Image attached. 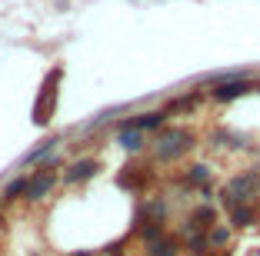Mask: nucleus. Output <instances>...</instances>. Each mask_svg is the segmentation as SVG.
<instances>
[{
    "label": "nucleus",
    "mask_w": 260,
    "mask_h": 256,
    "mask_svg": "<svg viewBox=\"0 0 260 256\" xmlns=\"http://www.w3.org/2000/svg\"><path fill=\"white\" fill-rule=\"evenodd\" d=\"M60 77H63V67H54L50 74L44 77L40 83V93H37V103H34V123L37 127H47L50 117L57 110V87H60Z\"/></svg>",
    "instance_id": "f257e3e1"
},
{
    "label": "nucleus",
    "mask_w": 260,
    "mask_h": 256,
    "mask_svg": "<svg viewBox=\"0 0 260 256\" xmlns=\"http://www.w3.org/2000/svg\"><path fill=\"white\" fill-rule=\"evenodd\" d=\"M57 170H50V166H40V170H34L30 176H27V190H23V200L27 203H40V200H47V196L54 193L57 187Z\"/></svg>",
    "instance_id": "f03ea898"
},
{
    "label": "nucleus",
    "mask_w": 260,
    "mask_h": 256,
    "mask_svg": "<svg viewBox=\"0 0 260 256\" xmlns=\"http://www.w3.org/2000/svg\"><path fill=\"white\" fill-rule=\"evenodd\" d=\"M260 187V176H257V170H250V173H240V176H234V180L223 187V203L227 206H237L240 200H247V196H253V190Z\"/></svg>",
    "instance_id": "7ed1b4c3"
},
{
    "label": "nucleus",
    "mask_w": 260,
    "mask_h": 256,
    "mask_svg": "<svg viewBox=\"0 0 260 256\" xmlns=\"http://www.w3.org/2000/svg\"><path fill=\"white\" fill-rule=\"evenodd\" d=\"M97 170H100V163H97V160H90V157L74 160V163L67 166V173H63V183H67V187L87 183V180H93V176H97Z\"/></svg>",
    "instance_id": "20e7f679"
},
{
    "label": "nucleus",
    "mask_w": 260,
    "mask_h": 256,
    "mask_svg": "<svg viewBox=\"0 0 260 256\" xmlns=\"http://www.w3.org/2000/svg\"><path fill=\"white\" fill-rule=\"evenodd\" d=\"M164 120H167V113L150 110V113H140V117H130V120H120V130H140V133H147V130H157Z\"/></svg>",
    "instance_id": "39448f33"
},
{
    "label": "nucleus",
    "mask_w": 260,
    "mask_h": 256,
    "mask_svg": "<svg viewBox=\"0 0 260 256\" xmlns=\"http://www.w3.org/2000/svg\"><path fill=\"white\" fill-rule=\"evenodd\" d=\"M247 90H250V83H247V80H237V77H227V80H223L220 87L214 90V97L220 100V103H227V100H237V97H244Z\"/></svg>",
    "instance_id": "423d86ee"
},
{
    "label": "nucleus",
    "mask_w": 260,
    "mask_h": 256,
    "mask_svg": "<svg viewBox=\"0 0 260 256\" xmlns=\"http://www.w3.org/2000/svg\"><path fill=\"white\" fill-rule=\"evenodd\" d=\"M180 140H187V133H180V130L164 133L160 136V160H170V157H177V153L184 150V147H190V143H180Z\"/></svg>",
    "instance_id": "0eeeda50"
},
{
    "label": "nucleus",
    "mask_w": 260,
    "mask_h": 256,
    "mask_svg": "<svg viewBox=\"0 0 260 256\" xmlns=\"http://www.w3.org/2000/svg\"><path fill=\"white\" fill-rule=\"evenodd\" d=\"M23 190H27V173L7 180V187L0 190V200H4V203H17V200H23Z\"/></svg>",
    "instance_id": "6e6552de"
},
{
    "label": "nucleus",
    "mask_w": 260,
    "mask_h": 256,
    "mask_svg": "<svg viewBox=\"0 0 260 256\" xmlns=\"http://www.w3.org/2000/svg\"><path fill=\"white\" fill-rule=\"evenodd\" d=\"M57 143H60L57 136H54V140H44V143H40L37 150H30V153H27V157H23V166H30V163H44V160H47V157H50V153L57 150Z\"/></svg>",
    "instance_id": "1a4fd4ad"
},
{
    "label": "nucleus",
    "mask_w": 260,
    "mask_h": 256,
    "mask_svg": "<svg viewBox=\"0 0 260 256\" xmlns=\"http://www.w3.org/2000/svg\"><path fill=\"white\" fill-rule=\"evenodd\" d=\"M117 140H120V147H123V150H130V153H137L140 147H144V133H140V130H120Z\"/></svg>",
    "instance_id": "9d476101"
},
{
    "label": "nucleus",
    "mask_w": 260,
    "mask_h": 256,
    "mask_svg": "<svg viewBox=\"0 0 260 256\" xmlns=\"http://www.w3.org/2000/svg\"><path fill=\"white\" fill-rule=\"evenodd\" d=\"M147 249H150V256H177V240H153L147 243Z\"/></svg>",
    "instance_id": "9b49d317"
},
{
    "label": "nucleus",
    "mask_w": 260,
    "mask_h": 256,
    "mask_svg": "<svg viewBox=\"0 0 260 256\" xmlns=\"http://www.w3.org/2000/svg\"><path fill=\"white\" fill-rule=\"evenodd\" d=\"M230 223H234V226H250L253 223V210H250V206H230Z\"/></svg>",
    "instance_id": "f8f14e48"
},
{
    "label": "nucleus",
    "mask_w": 260,
    "mask_h": 256,
    "mask_svg": "<svg viewBox=\"0 0 260 256\" xmlns=\"http://www.w3.org/2000/svg\"><path fill=\"white\" fill-rule=\"evenodd\" d=\"M207 246H210V240H207V236H197V233H193L190 240H187V253H193V256H204Z\"/></svg>",
    "instance_id": "ddd939ff"
},
{
    "label": "nucleus",
    "mask_w": 260,
    "mask_h": 256,
    "mask_svg": "<svg viewBox=\"0 0 260 256\" xmlns=\"http://www.w3.org/2000/svg\"><path fill=\"white\" fill-rule=\"evenodd\" d=\"M140 236H144V243H153V240L164 236V230H160V223H147L144 230H140Z\"/></svg>",
    "instance_id": "4468645a"
},
{
    "label": "nucleus",
    "mask_w": 260,
    "mask_h": 256,
    "mask_svg": "<svg viewBox=\"0 0 260 256\" xmlns=\"http://www.w3.org/2000/svg\"><path fill=\"white\" fill-rule=\"evenodd\" d=\"M207 176H210V173H207V166H204V163H200V166H190V180H193V183H204Z\"/></svg>",
    "instance_id": "2eb2a0df"
},
{
    "label": "nucleus",
    "mask_w": 260,
    "mask_h": 256,
    "mask_svg": "<svg viewBox=\"0 0 260 256\" xmlns=\"http://www.w3.org/2000/svg\"><path fill=\"white\" fill-rule=\"evenodd\" d=\"M227 240H230V233L223 230V226H220V230H214V236H210V243H214V246H223Z\"/></svg>",
    "instance_id": "dca6fc26"
},
{
    "label": "nucleus",
    "mask_w": 260,
    "mask_h": 256,
    "mask_svg": "<svg viewBox=\"0 0 260 256\" xmlns=\"http://www.w3.org/2000/svg\"><path fill=\"white\" fill-rule=\"evenodd\" d=\"M74 256H90V253H74Z\"/></svg>",
    "instance_id": "f3484780"
}]
</instances>
